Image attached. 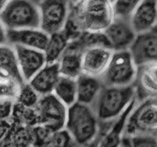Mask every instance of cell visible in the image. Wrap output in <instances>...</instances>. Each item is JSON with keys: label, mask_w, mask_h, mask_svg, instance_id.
Segmentation results:
<instances>
[{"label": "cell", "mask_w": 157, "mask_h": 147, "mask_svg": "<svg viewBox=\"0 0 157 147\" xmlns=\"http://www.w3.org/2000/svg\"><path fill=\"white\" fill-rule=\"evenodd\" d=\"M135 106V100H133L127 108L115 119V123L109 128L108 132L103 136L100 141V146H117L122 141V133L125 129L129 116Z\"/></svg>", "instance_id": "obj_18"}, {"label": "cell", "mask_w": 157, "mask_h": 147, "mask_svg": "<svg viewBox=\"0 0 157 147\" xmlns=\"http://www.w3.org/2000/svg\"><path fill=\"white\" fill-rule=\"evenodd\" d=\"M69 2H70V4L73 5V6H76V5H78V3L80 2H81L82 0H68Z\"/></svg>", "instance_id": "obj_32"}, {"label": "cell", "mask_w": 157, "mask_h": 147, "mask_svg": "<svg viewBox=\"0 0 157 147\" xmlns=\"http://www.w3.org/2000/svg\"><path fill=\"white\" fill-rule=\"evenodd\" d=\"M156 136H157V134H156Z\"/></svg>", "instance_id": "obj_35"}, {"label": "cell", "mask_w": 157, "mask_h": 147, "mask_svg": "<svg viewBox=\"0 0 157 147\" xmlns=\"http://www.w3.org/2000/svg\"><path fill=\"white\" fill-rule=\"evenodd\" d=\"M69 3L68 0H41L40 28L48 35L61 32L68 20Z\"/></svg>", "instance_id": "obj_7"}, {"label": "cell", "mask_w": 157, "mask_h": 147, "mask_svg": "<svg viewBox=\"0 0 157 147\" xmlns=\"http://www.w3.org/2000/svg\"><path fill=\"white\" fill-rule=\"evenodd\" d=\"M0 19L7 29L40 28V12L33 0H9Z\"/></svg>", "instance_id": "obj_4"}, {"label": "cell", "mask_w": 157, "mask_h": 147, "mask_svg": "<svg viewBox=\"0 0 157 147\" xmlns=\"http://www.w3.org/2000/svg\"><path fill=\"white\" fill-rule=\"evenodd\" d=\"M130 145L134 146H157V136L153 134H140L132 137Z\"/></svg>", "instance_id": "obj_27"}, {"label": "cell", "mask_w": 157, "mask_h": 147, "mask_svg": "<svg viewBox=\"0 0 157 147\" xmlns=\"http://www.w3.org/2000/svg\"><path fill=\"white\" fill-rule=\"evenodd\" d=\"M13 47L16 52L18 65L23 79L26 83L29 82L34 75L47 64L45 54L44 51L20 44H15Z\"/></svg>", "instance_id": "obj_11"}, {"label": "cell", "mask_w": 157, "mask_h": 147, "mask_svg": "<svg viewBox=\"0 0 157 147\" xmlns=\"http://www.w3.org/2000/svg\"><path fill=\"white\" fill-rule=\"evenodd\" d=\"M153 30H154V31H155V32H156V33H157V24H156V27H155V28H153Z\"/></svg>", "instance_id": "obj_34"}, {"label": "cell", "mask_w": 157, "mask_h": 147, "mask_svg": "<svg viewBox=\"0 0 157 147\" xmlns=\"http://www.w3.org/2000/svg\"><path fill=\"white\" fill-rule=\"evenodd\" d=\"M52 93L67 107L77 102V81L75 78L61 75L55 86Z\"/></svg>", "instance_id": "obj_19"}, {"label": "cell", "mask_w": 157, "mask_h": 147, "mask_svg": "<svg viewBox=\"0 0 157 147\" xmlns=\"http://www.w3.org/2000/svg\"><path fill=\"white\" fill-rule=\"evenodd\" d=\"M7 42V28L0 19V44H6Z\"/></svg>", "instance_id": "obj_30"}, {"label": "cell", "mask_w": 157, "mask_h": 147, "mask_svg": "<svg viewBox=\"0 0 157 147\" xmlns=\"http://www.w3.org/2000/svg\"><path fill=\"white\" fill-rule=\"evenodd\" d=\"M142 0H116L113 4L115 16L130 18L132 12Z\"/></svg>", "instance_id": "obj_25"}, {"label": "cell", "mask_w": 157, "mask_h": 147, "mask_svg": "<svg viewBox=\"0 0 157 147\" xmlns=\"http://www.w3.org/2000/svg\"><path fill=\"white\" fill-rule=\"evenodd\" d=\"M78 97L77 101L81 104L91 105L98 97L102 84L99 77L81 74L76 79Z\"/></svg>", "instance_id": "obj_17"}, {"label": "cell", "mask_w": 157, "mask_h": 147, "mask_svg": "<svg viewBox=\"0 0 157 147\" xmlns=\"http://www.w3.org/2000/svg\"><path fill=\"white\" fill-rule=\"evenodd\" d=\"M98 118L90 105L78 102L68 107L65 129L78 145L95 139L98 133Z\"/></svg>", "instance_id": "obj_2"}, {"label": "cell", "mask_w": 157, "mask_h": 147, "mask_svg": "<svg viewBox=\"0 0 157 147\" xmlns=\"http://www.w3.org/2000/svg\"><path fill=\"white\" fill-rule=\"evenodd\" d=\"M136 121V123L141 127L157 130V105L147 104L143 107L138 114Z\"/></svg>", "instance_id": "obj_22"}, {"label": "cell", "mask_w": 157, "mask_h": 147, "mask_svg": "<svg viewBox=\"0 0 157 147\" xmlns=\"http://www.w3.org/2000/svg\"><path fill=\"white\" fill-rule=\"evenodd\" d=\"M9 0H0V13L4 9V8L6 7V6L9 2Z\"/></svg>", "instance_id": "obj_31"}, {"label": "cell", "mask_w": 157, "mask_h": 147, "mask_svg": "<svg viewBox=\"0 0 157 147\" xmlns=\"http://www.w3.org/2000/svg\"><path fill=\"white\" fill-rule=\"evenodd\" d=\"M61 76L58 63L46 64L37 72L29 83L40 96L52 93Z\"/></svg>", "instance_id": "obj_14"}, {"label": "cell", "mask_w": 157, "mask_h": 147, "mask_svg": "<svg viewBox=\"0 0 157 147\" xmlns=\"http://www.w3.org/2000/svg\"><path fill=\"white\" fill-rule=\"evenodd\" d=\"M75 6L74 20L84 32H104L116 17L113 5L108 0H82Z\"/></svg>", "instance_id": "obj_1"}, {"label": "cell", "mask_w": 157, "mask_h": 147, "mask_svg": "<svg viewBox=\"0 0 157 147\" xmlns=\"http://www.w3.org/2000/svg\"><path fill=\"white\" fill-rule=\"evenodd\" d=\"M22 84L12 78L0 77V102L18 100Z\"/></svg>", "instance_id": "obj_21"}, {"label": "cell", "mask_w": 157, "mask_h": 147, "mask_svg": "<svg viewBox=\"0 0 157 147\" xmlns=\"http://www.w3.org/2000/svg\"><path fill=\"white\" fill-rule=\"evenodd\" d=\"M142 84L147 90L157 93V62L144 65Z\"/></svg>", "instance_id": "obj_24"}, {"label": "cell", "mask_w": 157, "mask_h": 147, "mask_svg": "<svg viewBox=\"0 0 157 147\" xmlns=\"http://www.w3.org/2000/svg\"><path fill=\"white\" fill-rule=\"evenodd\" d=\"M129 19L136 35L153 30L157 24V0H142Z\"/></svg>", "instance_id": "obj_12"}, {"label": "cell", "mask_w": 157, "mask_h": 147, "mask_svg": "<svg viewBox=\"0 0 157 147\" xmlns=\"http://www.w3.org/2000/svg\"><path fill=\"white\" fill-rule=\"evenodd\" d=\"M39 96L36 90L29 83H25L21 86L17 102L25 107L33 108L38 104L40 99Z\"/></svg>", "instance_id": "obj_23"}, {"label": "cell", "mask_w": 157, "mask_h": 147, "mask_svg": "<svg viewBox=\"0 0 157 147\" xmlns=\"http://www.w3.org/2000/svg\"><path fill=\"white\" fill-rule=\"evenodd\" d=\"M50 35L40 28L7 29L8 42L44 51Z\"/></svg>", "instance_id": "obj_13"}, {"label": "cell", "mask_w": 157, "mask_h": 147, "mask_svg": "<svg viewBox=\"0 0 157 147\" xmlns=\"http://www.w3.org/2000/svg\"><path fill=\"white\" fill-rule=\"evenodd\" d=\"M129 50L137 67L157 62V33L152 30L137 34Z\"/></svg>", "instance_id": "obj_9"}, {"label": "cell", "mask_w": 157, "mask_h": 147, "mask_svg": "<svg viewBox=\"0 0 157 147\" xmlns=\"http://www.w3.org/2000/svg\"><path fill=\"white\" fill-rule=\"evenodd\" d=\"M35 108L39 125L52 132L65 128L68 107L54 93L41 96Z\"/></svg>", "instance_id": "obj_6"}, {"label": "cell", "mask_w": 157, "mask_h": 147, "mask_svg": "<svg viewBox=\"0 0 157 147\" xmlns=\"http://www.w3.org/2000/svg\"><path fill=\"white\" fill-rule=\"evenodd\" d=\"M81 55L82 51L76 43L68 45L58 61L61 75L77 79L82 74Z\"/></svg>", "instance_id": "obj_16"}, {"label": "cell", "mask_w": 157, "mask_h": 147, "mask_svg": "<svg viewBox=\"0 0 157 147\" xmlns=\"http://www.w3.org/2000/svg\"><path fill=\"white\" fill-rule=\"evenodd\" d=\"M136 64L129 49L113 51L110 63L102 75L106 86L131 85L136 76Z\"/></svg>", "instance_id": "obj_5"}, {"label": "cell", "mask_w": 157, "mask_h": 147, "mask_svg": "<svg viewBox=\"0 0 157 147\" xmlns=\"http://www.w3.org/2000/svg\"><path fill=\"white\" fill-rule=\"evenodd\" d=\"M12 128V122L9 119H0V145L3 142Z\"/></svg>", "instance_id": "obj_29"}, {"label": "cell", "mask_w": 157, "mask_h": 147, "mask_svg": "<svg viewBox=\"0 0 157 147\" xmlns=\"http://www.w3.org/2000/svg\"><path fill=\"white\" fill-rule=\"evenodd\" d=\"M14 103L9 101L0 102V119H9L13 113Z\"/></svg>", "instance_id": "obj_28"}, {"label": "cell", "mask_w": 157, "mask_h": 147, "mask_svg": "<svg viewBox=\"0 0 157 147\" xmlns=\"http://www.w3.org/2000/svg\"><path fill=\"white\" fill-rule=\"evenodd\" d=\"M108 1L109 2H111L112 3V4H114V3H115V2H116V0H108Z\"/></svg>", "instance_id": "obj_33"}, {"label": "cell", "mask_w": 157, "mask_h": 147, "mask_svg": "<svg viewBox=\"0 0 157 147\" xmlns=\"http://www.w3.org/2000/svg\"><path fill=\"white\" fill-rule=\"evenodd\" d=\"M104 33L108 40L110 47L113 51L129 49L136 36L130 19L120 17H115Z\"/></svg>", "instance_id": "obj_10"}, {"label": "cell", "mask_w": 157, "mask_h": 147, "mask_svg": "<svg viewBox=\"0 0 157 147\" xmlns=\"http://www.w3.org/2000/svg\"><path fill=\"white\" fill-rule=\"evenodd\" d=\"M134 94L131 85L102 87L94 103L98 119L107 122L116 119L134 100Z\"/></svg>", "instance_id": "obj_3"}, {"label": "cell", "mask_w": 157, "mask_h": 147, "mask_svg": "<svg viewBox=\"0 0 157 147\" xmlns=\"http://www.w3.org/2000/svg\"><path fill=\"white\" fill-rule=\"evenodd\" d=\"M0 77L12 78L21 84H25L18 65L14 47L0 44Z\"/></svg>", "instance_id": "obj_15"}, {"label": "cell", "mask_w": 157, "mask_h": 147, "mask_svg": "<svg viewBox=\"0 0 157 147\" xmlns=\"http://www.w3.org/2000/svg\"><path fill=\"white\" fill-rule=\"evenodd\" d=\"M69 39L61 31L50 35L48 42L46 46L45 54L47 64L58 62L69 45Z\"/></svg>", "instance_id": "obj_20"}, {"label": "cell", "mask_w": 157, "mask_h": 147, "mask_svg": "<svg viewBox=\"0 0 157 147\" xmlns=\"http://www.w3.org/2000/svg\"><path fill=\"white\" fill-rule=\"evenodd\" d=\"M73 141L70 133L65 128L57 130L52 133L47 145L49 146H66Z\"/></svg>", "instance_id": "obj_26"}, {"label": "cell", "mask_w": 157, "mask_h": 147, "mask_svg": "<svg viewBox=\"0 0 157 147\" xmlns=\"http://www.w3.org/2000/svg\"><path fill=\"white\" fill-rule=\"evenodd\" d=\"M113 50L103 45L85 47L81 55L82 73L100 77L104 74L111 59Z\"/></svg>", "instance_id": "obj_8"}]
</instances>
